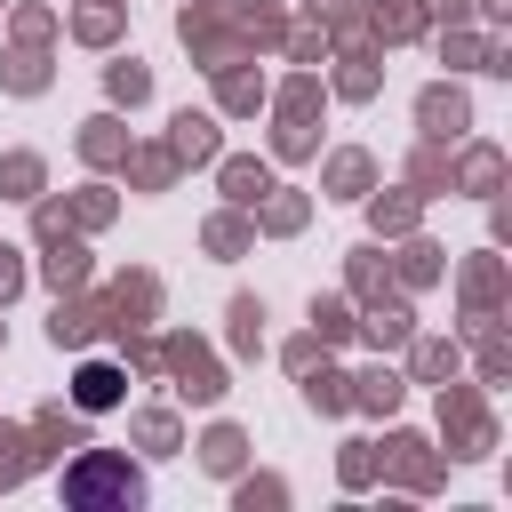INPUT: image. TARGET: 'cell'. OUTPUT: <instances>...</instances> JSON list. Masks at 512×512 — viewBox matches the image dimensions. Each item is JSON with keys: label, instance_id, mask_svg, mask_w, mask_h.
I'll return each instance as SVG.
<instances>
[{"label": "cell", "instance_id": "6da1fadb", "mask_svg": "<svg viewBox=\"0 0 512 512\" xmlns=\"http://www.w3.org/2000/svg\"><path fill=\"white\" fill-rule=\"evenodd\" d=\"M64 496H72V504H104V496L136 504V496H144V480H136L128 464H104V456H88V464H72V472H64Z\"/></svg>", "mask_w": 512, "mask_h": 512}, {"label": "cell", "instance_id": "7a4b0ae2", "mask_svg": "<svg viewBox=\"0 0 512 512\" xmlns=\"http://www.w3.org/2000/svg\"><path fill=\"white\" fill-rule=\"evenodd\" d=\"M120 384H128V376H120L112 360H80V376H72V400H80L88 416H104V408H120Z\"/></svg>", "mask_w": 512, "mask_h": 512}]
</instances>
